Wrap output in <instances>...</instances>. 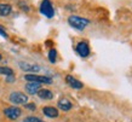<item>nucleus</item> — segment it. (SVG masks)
Wrapping results in <instances>:
<instances>
[{"label":"nucleus","instance_id":"17","mask_svg":"<svg viewBox=\"0 0 132 122\" xmlns=\"http://www.w3.org/2000/svg\"><path fill=\"white\" fill-rule=\"evenodd\" d=\"M18 6H20L21 8H23V11H29V7H28V5L26 4V3H18Z\"/></svg>","mask_w":132,"mask_h":122},{"label":"nucleus","instance_id":"5","mask_svg":"<svg viewBox=\"0 0 132 122\" xmlns=\"http://www.w3.org/2000/svg\"><path fill=\"white\" fill-rule=\"evenodd\" d=\"M4 114L5 116L10 120H17V118L21 116L22 114V111H21L20 108H17V106H10L7 109H5L4 110Z\"/></svg>","mask_w":132,"mask_h":122},{"label":"nucleus","instance_id":"7","mask_svg":"<svg viewBox=\"0 0 132 122\" xmlns=\"http://www.w3.org/2000/svg\"><path fill=\"white\" fill-rule=\"evenodd\" d=\"M20 67L22 70L30 71V73H38V71L40 70V67H39V65H36V64L24 63V62H20Z\"/></svg>","mask_w":132,"mask_h":122},{"label":"nucleus","instance_id":"19","mask_svg":"<svg viewBox=\"0 0 132 122\" xmlns=\"http://www.w3.org/2000/svg\"><path fill=\"white\" fill-rule=\"evenodd\" d=\"M0 35H1V36H4V38H7V33L5 32L4 27H1V25H0Z\"/></svg>","mask_w":132,"mask_h":122},{"label":"nucleus","instance_id":"21","mask_svg":"<svg viewBox=\"0 0 132 122\" xmlns=\"http://www.w3.org/2000/svg\"><path fill=\"white\" fill-rule=\"evenodd\" d=\"M1 58H3V57H1V55H0V60H1Z\"/></svg>","mask_w":132,"mask_h":122},{"label":"nucleus","instance_id":"11","mask_svg":"<svg viewBox=\"0 0 132 122\" xmlns=\"http://www.w3.org/2000/svg\"><path fill=\"white\" fill-rule=\"evenodd\" d=\"M58 106H60V109L61 110H63V111H68L72 109V106L73 104L70 102H69L67 98H61L60 100H58Z\"/></svg>","mask_w":132,"mask_h":122},{"label":"nucleus","instance_id":"4","mask_svg":"<svg viewBox=\"0 0 132 122\" xmlns=\"http://www.w3.org/2000/svg\"><path fill=\"white\" fill-rule=\"evenodd\" d=\"M28 100V97L22 92H12L10 94V102L13 104H26Z\"/></svg>","mask_w":132,"mask_h":122},{"label":"nucleus","instance_id":"3","mask_svg":"<svg viewBox=\"0 0 132 122\" xmlns=\"http://www.w3.org/2000/svg\"><path fill=\"white\" fill-rule=\"evenodd\" d=\"M40 12L43 15H45L47 18H52L53 17L55 11H53V7H52L50 0H43V3L40 5Z\"/></svg>","mask_w":132,"mask_h":122},{"label":"nucleus","instance_id":"13","mask_svg":"<svg viewBox=\"0 0 132 122\" xmlns=\"http://www.w3.org/2000/svg\"><path fill=\"white\" fill-rule=\"evenodd\" d=\"M38 95H39L41 99H52L53 98V94H52L51 91L45 90V88L38 91Z\"/></svg>","mask_w":132,"mask_h":122},{"label":"nucleus","instance_id":"18","mask_svg":"<svg viewBox=\"0 0 132 122\" xmlns=\"http://www.w3.org/2000/svg\"><path fill=\"white\" fill-rule=\"evenodd\" d=\"M26 108L28 109V110H35L36 109V106L34 103H30V104H26Z\"/></svg>","mask_w":132,"mask_h":122},{"label":"nucleus","instance_id":"20","mask_svg":"<svg viewBox=\"0 0 132 122\" xmlns=\"http://www.w3.org/2000/svg\"><path fill=\"white\" fill-rule=\"evenodd\" d=\"M15 81V77H13V75H10L7 77V82H13Z\"/></svg>","mask_w":132,"mask_h":122},{"label":"nucleus","instance_id":"16","mask_svg":"<svg viewBox=\"0 0 132 122\" xmlns=\"http://www.w3.org/2000/svg\"><path fill=\"white\" fill-rule=\"evenodd\" d=\"M23 122H44V121L40 120V118H38V117H34V116H29V117L24 118Z\"/></svg>","mask_w":132,"mask_h":122},{"label":"nucleus","instance_id":"6","mask_svg":"<svg viewBox=\"0 0 132 122\" xmlns=\"http://www.w3.org/2000/svg\"><path fill=\"white\" fill-rule=\"evenodd\" d=\"M76 51H78V53H79L81 57H87V56L90 55V47H88V45L85 42V41H81V42L78 43Z\"/></svg>","mask_w":132,"mask_h":122},{"label":"nucleus","instance_id":"9","mask_svg":"<svg viewBox=\"0 0 132 122\" xmlns=\"http://www.w3.org/2000/svg\"><path fill=\"white\" fill-rule=\"evenodd\" d=\"M39 90H40V83L38 82H28L26 85V91L29 94H35V93H38Z\"/></svg>","mask_w":132,"mask_h":122},{"label":"nucleus","instance_id":"10","mask_svg":"<svg viewBox=\"0 0 132 122\" xmlns=\"http://www.w3.org/2000/svg\"><path fill=\"white\" fill-rule=\"evenodd\" d=\"M43 112L45 114V116L47 117H51V118H55L58 116V110L56 108H52V106H45L43 109Z\"/></svg>","mask_w":132,"mask_h":122},{"label":"nucleus","instance_id":"12","mask_svg":"<svg viewBox=\"0 0 132 122\" xmlns=\"http://www.w3.org/2000/svg\"><path fill=\"white\" fill-rule=\"evenodd\" d=\"M12 11V7H11V5H9V4H0V16H9L10 13H11Z\"/></svg>","mask_w":132,"mask_h":122},{"label":"nucleus","instance_id":"8","mask_svg":"<svg viewBox=\"0 0 132 122\" xmlns=\"http://www.w3.org/2000/svg\"><path fill=\"white\" fill-rule=\"evenodd\" d=\"M65 81H67L73 88H75V90H80V88L84 87L82 82H80L79 80H76L75 77H73L72 75H67V76H65Z\"/></svg>","mask_w":132,"mask_h":122},{"label":"nucleus","instance_id":"1","mask_svg":"<svg viewBox=\"0 0 132 122\" xmlns=\"http://www.w3.org/2000/svg\"><path fill=\"white\" fill-rule=\"evenodd\" d=\"M68 23L73 28L78 29V30H84L85 27L90 23V21L86 20V18H82V17H79V16H70L68 18Z\"/></svg>","mask_w":132,"mask_h":122},{"label":"nucleus","instance_id":"14","mask_svg":"<svg viewBox=\"0 0 132 122\" xmlns=\"http://www.w3.org/2000/svg\"><path fill=\"white\" fill-rule=\"evenodd\" d=\"M0 74L10 76V75H13V70L11 68H7V67H0Z\"/></svg>","mask_w":132,"mask_h":122},{"label":"nucleus","instance_id":"15","mask_svg":"<svg viewBox=\"0 0 132 122\" xmlns=\"http://www.w3.org/2000/svg\"><path fill=\"white\" fill-rule=\"evenodd\" d=\"M56 56H57V52L55 48H51L50 52H48V60L51 62V63H55L56 62Z\"/></svg>","mask_w":132,"mask_h":122},{"label":"nucleus","instance_id":"2","mask_svg":"<svg viewBox=\"0 0 132 122\" xmlns=\"http://www.w3.org/2000/svg\"><path fill=\"white\" fill-rule=\"evenodd\" d=\"M24 79L28 82H38V83H51L52 80L47 76H41V75H35V74H28L24 76Z\"/></svg>","mask_w":132,"mask_h":122}]
</instances>
